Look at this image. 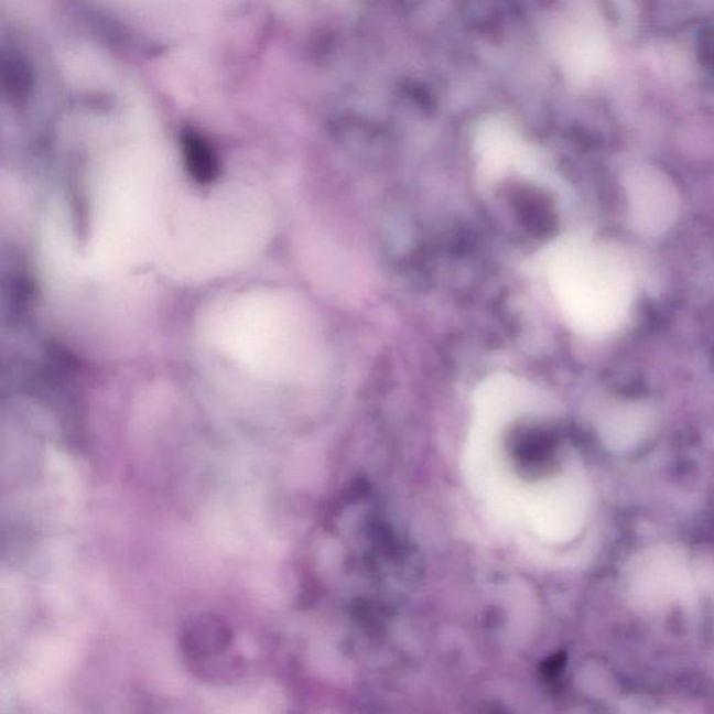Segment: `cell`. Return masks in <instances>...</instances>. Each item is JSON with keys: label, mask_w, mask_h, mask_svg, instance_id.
Segmentation results:
<instances>
[{"label": "cell", "mask_w": 714, "mask_h": 714, "mask_svg": "<svg viewBox=\"0 0 714 714\" xmlns=\"http://www.w3.org/2000/svg\"><path fill=\"white\" fill-rule=\"evenodd\" d=\"M551 293L576 333L602 337L627 318L632 281L627 267L606 246L570 239L551 249L545 260Z\"/></svg>", "instance_id": "cell-1"}, {"label": "cell", "mask_w": 714, "mask_h": 714, "mask_svg": "<svg viewBox=\"0 0 714 714\" xmlns=\"http://www.w3.org/2000/svg\"><path fill=\"white\" fill-rule=\"evenodd\" d=\"M589 502L584 477L576 472H563L532 486H523L519 519L544 542L569 543L584 530Z\"/></svg>", "instance_id": "cell-2"}, {"label": "cell", "mask_w": 714, "mask_h": 714, "mask_svg": "<svg viewBox=\"0 0 714 714\" xmlns=\"http://www.w3.org/2000/svg\"><path fill=\"white\" fill-rule=\"evenodd\" d=\"M477 166L486 182H497L508 173H532L538 167V152L506 119L493 118L476 131Z\"/></svg>", "instance_id": "cell-3"}, {"label": "cell", "mask_w": 714, "mask_h": 714, "mask_svg": "<svg viewBox=\"0 0 714 714\" xmlns=\"http://www.w3.org/2000/svg\"><path fill=\"white\" fill-rule=\"evenodd\" d=\"M556 54L571 75H589L601 63L602 46L597 34L584 23L571 20L559 30L555 40Z\"/></svg>", "instance_id": "cell-4"}, {"label": "cell", "mask_w": 714, "mask_h": 714, "mask_svg": "<svg viewBox=\"0 0 714 714\" xmlns=\"http://www.w3.org/2000/svg\"><path fill=\"white\" fill-rule=\"evenodd\" d=\"M653 414L639 403L614 407L602 420V437L616 451H628L638 445L652 429Z\"/></svg>", "instance_id": "cell-5"}]
</instances>
